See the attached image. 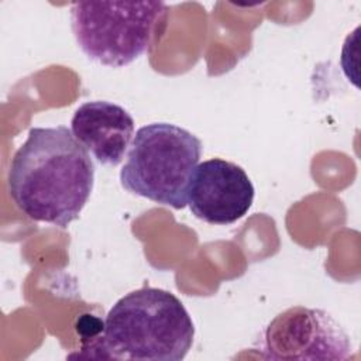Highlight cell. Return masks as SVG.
<instances>
[{"instance_id": "1", "label": "cell", "mask_w": 361, "mask_h": 361, "mask_svg": "<svg viewBox=\"0 0 361 361\" xmlns=\"http://www.w3.org/2000/svg\"><path fill=\"white\" fill-rule=\"evenodd\" d=\"M7 183L27 217L66 228L90 197L94 164L66 126L32 127L11 158Z\"/></svg>"}, {"instance_id": "2", "label": "cell", "mask_w": 361, "mask_h": 361, "mask_svg": "<svg viewBox=\"0 0 361 361\" xmlns=\"http://www.w3.org/2000/svg\"><path fill=\"white\" fill-rule=\"evenodd\" d=\"M100 333L90 350L103 358L180 361L193 344L195 324L172 292L144 286L111 306Z\"/></svg>"}, {"instance_id": "3", "label": "cell", "mask_w": 361, "mask_h": 361, "mask_svg": "<svg viewBox=\"0 0 361 361\" xmlns=\"http://www.w3.org/2000/svg\"><path fill=\"white\" fill-rule=\"evenodd\" d=\"M202 141L171 123H151L137 130L120 171L121 186L155 203L183 209L188 186L202 157Z\"/></svg>"}, {"instance_id": "4", "label": "cell", "mask_w": 361, "mask_h": 361, "mask_svg": "<svg viewBox=\"0 0 361 361\" xmlns=\"http://www.w3.org/2000/svg\"><path fill=\"white\" fill-rule=\"evenodd\" d=\"M166 11L162 1H79L71 4V27L89 59L121 68L148 52Z\"/></svg>"}, {"instance_id": "5", "label": "cell", "mask_w": 361, "mask_h": 361, "mask_svg": "<svg viewBox=\"0 0 361 361\" xmlns=\"http://www.w3.org/2000/svg\"><path fill=\"white\" fill-rule=\"evenodd\" d=\"M350 336L322 309L293 306L267 326L261 354L265 360H347Z\"/></svg>"}, {"instance_id": "6", "label": "cell", "mask_w": 361, "mask_h": 361, "mask_svg": "<svg viewBox=\"0 0 361 361\" xmlns=\"http://www.w3.org/2000/svg\"><path fill=\"white\" fill-rule=\"evenodd\" d=\"M254 185L237 164L212 158L197 164L188 186V206L195 217L209 224H233L254 202Z\"/></svg>"}, {"instance_id": "7", "label": "cell", "mask_w": 361, "mask_h": 361, "mask_svg": "<svg viewBox=\"0 0 361 361\" xmlns=\"http://www.w3.org/2000/svg\"><path fill=\"white\" fill-rule=\"evenodd\" d=\"M76 140L103 165H118L134 135V118L121 106L107 100L80 104L71 120Z\"/></svg>"}]
</instances>
